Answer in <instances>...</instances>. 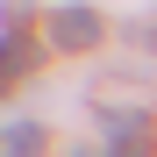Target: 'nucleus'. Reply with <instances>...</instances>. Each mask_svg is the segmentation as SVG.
<instances>
[{
  "label": "nucleus",
  "mask_w": 157,
  "mask_h": 157,
  "mask_svg": "<svg viewBox=\"0 0 157 157\" xmlns=\"http://www.w3.org/2000/svg\"><path fill=\"white\" fill-rule=\"evenodd\" d=\"M100 43V14L93 7H50V50H93Z\"/></svg>",
  "instance_id": "1"
},
{
  "label": "nucleus",
  "mask_w": 157,
  "mask_h": 157,
  "mask_svg": "<svg viewBox=\"0 0 157 157\" xmlns=\"http://www.w3.org/2000/svg\"><path fill=\"white\" fill-rule=\"evenodd\" d=\"M107 121H114V128H107V143H114V150H150V136L136 128L143 114H107Z\"/></svg>",
  "instance_id": "2"
},
{
  "label": "nucleus",
  "mask_w": 157,
  "mask_h": 157,
  "mask_svg": "<svg viewBox=\"0 0 157 157\" xmlns=\"http://www.w3.org/2000/svg\"><path fill=\"white\" fill-rule=\"evenodd\" d=\"M29 57H36L29 36H7V43H0V64H7V71H29Z\"/></svg>",
  "instance_id": "3"
},
{
  "label": "nucleus",
  "mask_w": 157,
  "mask_h": 157,
  "mask_svg": "<svg viewBox=\"0 0 157 157\" xmlns=\"http://www.w3.org/2000/svg\"><path fill=\"white\" fill-rule=\"evenodd\" d=\"M0 150H43V128L36 121H14L7 136H0Z\"/></svg>",
  "instance_id": "4"
}]
</instances>
